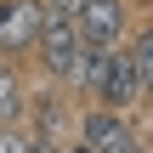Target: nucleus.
<instances>
[{
	"mask_svg": "<svg viewBox=\"0 0 153 153\" xmlns=\"http://www.w3.org/2000/svg\"><path fill=\"white\" fill-rule=\"evenodd\" d=\"M136 153H148V148H136Z\"/></svg>",
	"mask_w": 153,
	"mask_h": 153,
	"instance_id": "nucleus-12",
	"label": "nucleus"
},
{
	"mask_svg": "<svg viewBox=\"0 0 153 153\" xmlns=\"http://www.w3.org/2000/svg\"><path fill=\"white\" fill-rule=\"evenodd\" d=\"M79 142L91 153H136V131H131V119H125V108H91L85 119H79Z\"/></svg>",
	"mask_w": 153,
	"mask_h": 153,
	"instance_id": "nucleus-3",
	"label": "nucleus"
},
{
	"mask_svg": "<svg viewBox=\"0 0 153 153\" xmlns=\"http://www.w3.org/2000/svg\"><path fill=\"white\" fill-rule=\"evenodd\" d=\"M40 23H45V6L40 0H0V51H11V57L34 51Z\"/></svg>",
	"mask_w": 153,
	"mask_h": 153,
	"instance_id": "nucleus-5",
	"label": "nucleus"
},
{
	"mask_svg": "<svg viewBox=\"0 0 153 153\" xmlns=\"http://www.w3.org/2000/svg\"><path fill=\"white\" fill-rule=\"evenodd\" d=\"M28 153H62V148H57V136H51V131H34V142H28Z\"/></svg>",
	"mask_w": 153,
	"mask_h": 153,
	"instance_id": "nucleus-9",
	"label": "nucleus"
},
{
	"mask_svg": "<svg viewBox=\"0 0 153 153\" xmlns=\"http://www.w3.org/2000/svg\"><path fill=\"white\" fill-rule=\"evenodd\" d=\"M40 6H45V11H68V17H74V11H79L85 0H40Z\"/></svg>",
	"mask_w": 153,
	"mask_h": 153,
	"instance_id": "nucleus-10",
	"label": "nucleus"
},
{
	"mask_svg": "<svg viewBox=\"0 0 153 153\" xmlns=\"http://www.w3.org/2000/svg\"><path fill=\"white\" fill-rule=\"evenodd\" d=\"M74 153H91V148H85V142H79V148H74Z\"/></svg>",
	"mask_w": 153,
	"mask_h": 153,
	"instance_id": "nucleus-11",
	"label": "nucleus"
},
{
	"mask_svg": "<svg viewBox=\"0 0 153 153\" xmlns=\"http://www.w3.org/2000/svg\"><path fill=\"white\" fill-rule=\"evenodd\" d=\"M34 51H40V68H45L51 79H74V85H79L85 40H79V28H74V17H68V11H45L40 34H34Z\"/></svg>",
	"mask_w": 153,
	"mask_h": 153,
	"instance_id": "nucleus-1",
	"label": "nucleus"
},
{
	"mask_svg": "<svg viewBox=\"0 0 153 153\" xmlns=\"http://www.w3.org/2000/svg\"><path fill=\"white\" fill-rule=\"evenodd\" d=\"M131 62H136V79H142V97H153V28H142L131 40Z\"/></svg>",
	"mask_w": 153,
	"mask_h": 153,
	"instance_id": "nucleus-7",
	"label": "nucleus"
},
{
	"mask_svg": "<svg viewBox=\"0 0 153 153\" xmlns=\"http://www.w3.org/2000/svg\"><path fill=\"white\" fill-rule=\"evenodd\" d=\"M85 91L102 102V108H131L142 97V79H136V62H131V45H114L102 57V68L85 79Z\"/></svg>",
	"mask_w": 153,
	"mask_h": 153,
	"instance_id": "nucleus-2",
	"label": "nucleus"
},
{
	"mask_svg": "<svg viewBox=\"0 0 153 153\" xmlns=\"http://www.w3.org/2000/svg\"><path fill=\"white\" fill-rule=\"evenodd\" d=\"M74 28L91 51H114L125 40V0H85L74 11Z\"/></svg>",
	"mask_w": 153,
	"mask_h": 153,
	"instance_id": "nucleus-4",
	"label": "nucleus"
},
{
	"mask_svg": "<svg viewBox=\"0 0 153 153\" xmlns=\"http://www.w3.org/2000/svg\"><path fill=\"white\" fill-rule=\"evenodd\" d=\"M34 142V131H23V125H0V153H28Z\"/></svg>",
	"mask_w": 153,
	"mask_h": 153,
	"instance_id": "nucleus-8",
	"label": "nucleus"
},
{
	"mask_svg": "<svg viewBox=\"0 0 153 153\" xmlns=\"http://www.w3.org/2000/svg\"><path fill=\"white\" fill-rule=\"evenodd\" d=\"M23 119V79L11 62H0V125H17Z\"/></svg>",
	"mask_w": 153,
	"mask_h": 153,
	"instance_id": "nucleus-6",
	"label": "nucleus"
}]
</instances>
